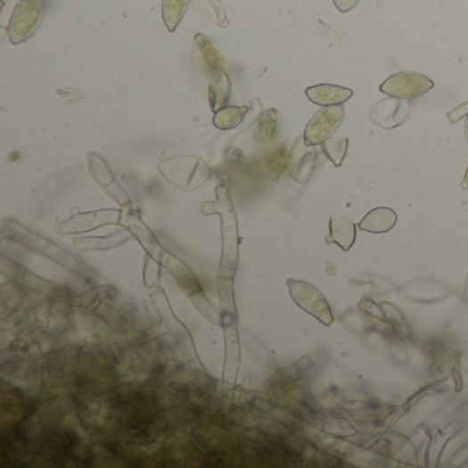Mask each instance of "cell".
<instances>
[{"mask_svg": "<svg viewBox=\"0 0 468 468\" xmlns=\"http://www.w3.org/2000/svg\"><path fill=\"white\" fill-rule=\"evenodd\" d=\"M45 0H21L10 20L7 33L12 45H21L35 35L42 24Z\"/></svg>", "mask_w": 468, "mask_h": 468, "instance_id": "cell-2", "label": "cell"}, {"mask_svg": "<svg viewBox=\"0 0 468 468\" xmlns=\"http://www.w3.org/2000/svg\"><path fill=\"white\" fill-rule=\"evenodd\" d=\"M119 213L117 210H101V212L78 213L72 218L61 224V234L86 233L95 230L106 224H116Z\"/></svg>", "mask_w": 468, "mask_h": 468, "instance_id": "cell-6", "label": "cell"}, {"mask_svg": "<svg viewBox=\"0 0 468 468\" xmlns=\"http://www.w3.org/2000/svg\"><path fill=\"white\" fill-rule=\"evenodd\" d=\"M194 51L198 62L213 80L220 70H223V60H221L218 48L215 47L209 37L205 35H197L194 40Z\"/></svg>", "mask_w": 468, "mask_h": 468, "instance_id": "cell-8", "label": "cell"}, {"mask_svg": "<svg viewBox=\"0 0 468 468\" xmlns=\"http://www.w3.org/2000/svg\"><path fill=\"white\" fill-rule=\"evenodd\" d=\"M190 0H162V19L169 32H175L182 22Z\"/></svg>", "mask_w": 468, "mask_h": 468, "instance_id": "cell-15", "label": "cell"}, {"mask_svg": "<svg viewBox=\"0 0 468 468\" xmlns=\"http://www.w3.org/2000/svg\"><path fill=\"white\" fill-rule=\"evenodd\" d=\"M464 134H465V141H467V144H468V117H467V119H465Z\"/></svg>", "mask_w": 468, "mask_h": 468, "instance_id": "cell-19", "label": "cell"}, {"mask_svg": "<svg viewBox=\"0 0 468 468\" xmlns=\"http://www.w3.org/2000/svg\"><path fill=\"white\" fill-rule=\"evenodd\" d=\"M343 119L342 105L320 109L305 128L304 142L307 146L324 144L340 128Z\"/></svg>", "mask_w": 468, "mask_h": 468, "instance_id": "cell-5", "label": "cell"}, {"mask_svg": "<svg viewBox=\"0 0 468 468\" xmlns=\"http://www.w3.org/2000/svg\"><path fill=\"white\" fill-rule=\"evenodd\" d=\"M248 111V106H226V108L216 111L215 117H213V124H215L216 128L221 129V131H230V129L236 128L239 124H242Z\"/></svg>", "mask_w": 468, "mask_h": 468, "instance_id": "cell-13", "label": "cell"}, {"mask_svg": "<svg viewBox=\"0 0 468 468\" xmlns=\"http://www.w3.org/2000/svg\"><path fill=\"white\" fill-rule=\"evenodd\" d=\"M333 2H334L338 12L345 14V12H349L350 10L355 9L360 0H333Z\"/></svg>", "mask_w": 468, "mask_h": 468, "instance_id": "cell-18", "label": "cell"}, {"mask_svg": "<svg viewBox=\"0 0 468 468\" xmlns=\"http://www.w3.org/2000/svg\"><path fill=\"white\" fill-rule=\"evenodd\" d=\"M348 144L349 141L346 137H330L327 141L323 144V152L327 155L328 160L335 165V167H341L343 160H345L346 152H348Z\"/></svg>", "mask_w": 468, "mask_h": 468, "instance_id": "cell-16", "label": "cell"}, {"mask_svg": "<svg viewBox=\"0 0 468 468\" xmlns=\"http://www.w3.org/2000/svg\"><path fill=\"white\" fill-rule=\"evenodd\" d=\"M434 88V81L423 73L398 72L390 76L379 86L381 93L397 99H415Z\"/></svg>", "mask_w": 468, "mask_h": 468, "instance_id": "cell-3", "label": "cell"}, {"mask_svg": "<svg viewBox=\"0 0 468 468\" xmlns=\"http://www.w3.org/2000/svg\"><path fill=\"white\" fill-rule=\"evenodd\" d=\"M463 187L468 188V169L465 172L464 182H463Z\"/></svg>", "mask_w": 468, "mask_h": 468, "instance_id": "cell-20", "label": "cell"}, {"mask_svg": "<svg viewBox=\"0 0 468 468\" xmlns=\"http://www.w3.org/2000/svg\"><path fill=\"white\" fill-rule=\"evenodd\" d=\"M325 241L335 243L343 251H349L356 242V224L349 218H333L330 220V235Z\"/></svg>", "mask_w": 468, "mask_h": 468, "instance_id": "cell-10", "label": "cell"}, {"mask_svg": "<svg viewBox=\"0 0 468 468\" xmlns=\"http://www.w3.org/2000/svg\"><path fill=\"white\" fill-rule=\"evenodd\" d=\"M266 167L272 180H281L291 167V154L284 144H277L266 155Z\"/></svg>", "mask_w": 468, "mask_h": 468, "instance_id": "cell-11", "label": "cell"}, {"mask_svg": "<svg viewBox=\"0 0 468 468\" xmlns=\"http://www.w3.org/2000/svg\"><path fill=\"white\" fill-rule=\"evenodd\" d=\"M397 224V213L390 208H375L364 216L357 227L371 234H385Z\"/></svg>", "mask_w": 468, "mask_h": 468, "instance_id": "cell-9", "label": "cell"}, {"mask_svg": "<svg viewBox=\"0 0 468 468\" xmlns=\"http://www.w3.org/2000/svg\"><path fill=\"white\" fill-rule=\"evenodd\" d=\"M231 96V81L226 70H220L209 86V101L212 111H218L227 106Z\"/></svg>", "mask_w": 468, "mask_h": 468, "instance_id": "cell-12", "label": "cell"}, {"mask_svg": "<svg viewBox=\"0 0 468 468\" xmlns=\"http://www.w3.org/2000/svg\"><path fill=\"white\" fill-rule=\"evenodd\" d=\"M315 162H316V154L309 152L305 155L304 159L300 161V164L294 168L291 172V177L300 183H305L309 180L310 175L314 173Z\"/></svg>", "mask_w": 468, "mask_h": 468, "instance_id": "cell-17", "label": "cell"}, {"mask_svg": "<svg viewBox=\"0 0 468 468\" xmlns=\"http://www.w3.org/2000/svg\"><path fill=\"white\" fill-rule=\"evenodd\" d=\"M279 131V114L275 109L263 111L257 119V141L261 144H269L274 141Z\"/></svg>", "mask_w": 468, "mask_h": 468, "instance_id": "cell-14", "label": "cell"}, {"mask_svg": "<svg viewBox=\"0 0 468 468\" xmlns=\"http://www.w3.org/2000/svg\"><path fill=\"white\" fill-rule=\"evenodd\" d=\"M305 94L315 105L327 108V106L343 105L352 98L353 90L334 84H317V86H308Z\"/></svg>", "mask_w": 468, "mask_h": 468, "instance_id": "cell-7", "label": "cell"}, {"mask_svg": "<svg viewBox=\"0 0 468 468\" xmlns=\"http://www.w3.org/2000/svg\"><path fill=\"white\" fill-rule=\"evenodd\" d=\"M291 297L302 309L307 310L308 314L316 317L324 325H332L334 323V315L332 308L328 305L322 292L305 282L289 281L287 282Z\"/></svg>", "mask_w": 468, "mask_h": 468, "instance_id": "cell-4", "label": "cell"}, {"mask_svg": "<svg viewBox=\"0 0 468 468\" xmlns=\"http://www.w3.org/2000/svg\"><path fill=\"white\" fill-rule=\"evenodd\" d=\"M162 177L180 190H194L209 179L210 168L200 157L179 155L160 162Z\"/></svg>", "mask_w": 468, "mask_h": 468, "instance_id": "cell-1", "label": "cell"}]
</instances>
